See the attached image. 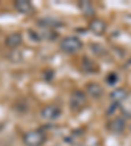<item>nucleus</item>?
Instances as JSON below:
<instances>
[{
    "instance_id": "1",
    "label": "nucleus",
    "mask_w": 131,
    "mask_h": 146,
    "mask_svg": "<svg viewBox=\"0 0 131 146\" xmlns=\"http://www.w3.org/2000/svg\"><path fill=\"white\" fill-rule=\"evenodd\" d=\"M81 47H83V42L75 35L66 36L60 42V48L64 52H67V54H73V52L81 50Z\"/></svg>"
},
{
    "instance_id": "2",
    "label": "nucleus",
    "mask_w": 131,
    "mask_h": 146,
    "mask_svg": "<svg viewBox=\"0 0 131 146\" xmlns=\"http://www.w3.org/2000/svg\"><path fill=\"white\" fill-rule=\"evenodd\" d=\"M46 137L41 131H29L24 134V143L26 146H42Z\"/></svg>"
},
{
    "instance_id": "3",
    "label": "nucleus",
    "mask_w": 131,
    "mask_h": 146,
    "mask_svg": "<svg viewBox=\"0 0 131 146\" xmlns=\"http://www.w3.org/2000/svg\"><path fill=\"white\" fill-rule=\"evenodd\" d=\"M60 115H62V110L58 106H54V104L45 106L41 110V116L45 120H56V119L60 117Z\"/></svg>"
},
{
    "instance_id": "4",
    "label": "nucleus",
    "mask_w": 131,
    "mask_h": 146,
    "mask_svg": "<svg viewBox=\"0 0 131 146\" xmlns=\"http://www.w3.org/2000/svg\"><path fill=\"white\" fill-rule=\"evenodd\" d=\"M71 107L73 110H80L87 102L85 95L83 94L81 91H75L72 95H71Z\"/></svg>"
},
{
    "instance_id": "5",
    "label": "nucleus",
    "mask_w": 131,
    "mask_h": 146,
    "mask_svg": "<svg viewBox=\"0 0 131 146\" xmlns=\"http://www.w3.org/2000/svg\"><path fill=\"white\" fill-rule=\"evenodd\" d=\"M89 30L95 33L96 35H102L106 30V24L102 20H93L89 24Z\"/></svg>"
},
{
    "instance_id": "6",
    "label": "nucleus",
    "mask_w": 131,
    "mask_h": 146,
    "mask_svg": "<svg viewBox=\"0 0 131 146\" xmlns=\"http://www.w3.org/2000/svg\"><path fill=\"white\" fill-rule=\"evenodd\" d=\"M126 127V121L123 117H114L112 121L109 123V129L114 133H121L123 132Z\"/></svg>"
},
{
    "instance_id": "7",
    "label": "nucleus",
    "mask_w": 131,
    "mask_h": 146,
    "mask_svg": "<svg viewBox=\"0 0 131 146\" xmlns=\"http://www.w3.org/2000/svg\"><path fill=\"white\" fill-rule=\"evenodd\" d=\"M87 93H88V95H91L92 98L97 99V98H100L101 95L104 94V89H102L101 85L96 84V82H92V84L87 85Z\"/></svg>"
},
{
    "instance_id": "8",
    "label": "nucleus",
    "mask_w": 131,
    "mask_h": 146,
    "mask_svg": "<svg viewBox=\"0 0 131 146\" xmlns=\"http://www.w3.org/2000/svg\"><path fill=\"white\" fill-rule=\"evenodd\" d=\"M15 8L24 15H29V13L33 12V4L28 0H17L15 3Z\"/></svg>"
},
{
    "instance_id": "9",
    "label": "nucleus",
    "mask_w": 131,
    "mask_h": 146,
    "mask_svg": "<svg viewBox=\"0 0 131 146\" xmlns=\"http://www.w3.org/2000/svg\"><path fill=\"white\" fill-rule=\"evenodd\" d=\"M22 43V35L20 33H12L5 38V44L11 48H16Z\"/></svg>"
},
{
    "instance_id": "10",
    "label": "nucleus",
    "mask_w": 131,
    "mask_h": 146,
    "mask_svg": "<svg viewBox=\"0 0 131 146\" xmlns=\"http://www.w3.org/2000/svg\"><path fill=\"white\" fill-rule=\"evenodd\" d=\"M126 98H127V91H126V89H123V88L116 89V90H113L112 94H110V99L113 100V102H116V103H121V102H123Z\"/></svg>"
},
{
    "instance_id": "11",
    "label": "nucleus",
    "mask_w": 131,
    "mask_h": 146,
    "mask_svg": "<svg viewBox=\"0 0 131 146\" xmlns=\"http://www.w3.org/2000/svg\"><path fill=\"white\" fill-rule=\"evenodd\" d=\"M79 7L83 11V13L87 16H92L95 13V8H93V5H92L89 1H81V3L79 4Z\"/></svg>"
},
{
    "instance_id": "12",
    "label": "nucleus",
    "mask_w": 131,
    "mask_h": 146,
    "mask_svg": "<svg viewBox=\"0 0 131 146\" xmlns=\"http://www.w3.org/2000/svg\"><path fill=\"white\" fill-rule=\"evenodd\" d=\"M9 58H11V60H13V61H20L21 60V55H20L18 51H13V52H11Z\"/></svg>"
},
{
    "instance_id": "13",
    "label": "nucleus",
    "mask_w": 131,
    "mask_h": 146,
    "mask_svg": "<svg viewBox=\"0 0 131 146\" xmlns=\"http://www.w3.org/2000/svg\"><path fill=\"white\" fill-rule=\"evenodd\" d=\"M106 80H107V82H109L110 85H113V84H116V81H117V74L116 73H110Z\"/></svg>"
}]
</instances>
